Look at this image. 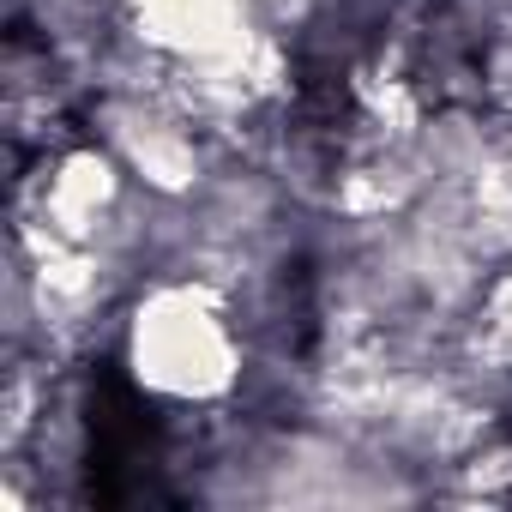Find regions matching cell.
<instances>
[{"label": "cell", "instance_id": "2", "mask_svg": "<svg viewBox=\"0 0 512 512\" xmlns=\"http://www.w3.org/2000/svg\"><path fill=\"white\" fill-rule=\"evenodd\" d=\"M127 43L157 67H253L278 31L260 0H127Z\"/></svg>", "mask_w": 512, "mask_h": 512}, {"label": "cell", "instance_id": "1", "mask_svg": "<svg viewBox=\"0 0 512 512\" xmlns=\"http://www.w3.org/2000/svg\"><path fill=\"white\" fill-rule=\"evenodd\" d=\"M121 368L133 392L169 410H217L247 380L235 296L199 272L145 278L121 308Z\"/></svg>", "mask_w": 512, "mask_h": 512}, {"label": "cell", "instance_id": "3", "mask_svg": "<svg viewBox=\"0 0 512 512\" xmlns=\"http://www.w3.org/2000/svg\"><path fill=\"white\" fill-rule=\"evenodd\" d=\"M133 175L115 157L109 139H85V145H61L37 187H31V229L55 235V241H79V247H103L121 223V211L133 205Z\"/></svg>", "mask_w": 512, "mask_h": 512}]
</instances>
